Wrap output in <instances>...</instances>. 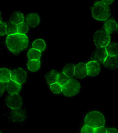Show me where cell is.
<instances>
[{"mask_svg":"<svg viewBox=\"0 0 118 133\" xmlns=\"http://www.w3.org/2000/svg\"><path fill=\"white\" fill-rule=\"evenodd\" d=\"M85 124L95 129L97 127L104 126L105 119L103 114L99 111H92L86 115L84 119Z\"/></svg>","mask_w":118,"mask_h":133,"instance_id":"cell-3","label":"cell"},{"mask_svg":"<svg viewBox=\"0 0 118 133\" xmlns=\"http://www.w3.org/2000/svg\"><path fill=\"white\" fill-rule=\"evenodd\" d=\"M106 131L108 133H117L118 132V131H117V130L115 128H108L106 129Z\"/></svg>","mask_w":118,"mask_h":133,"instance_id":"cell-32","label":"cell"},{"mask_svg":"<svg viewBox=\"0 0 118 133\" xmlns=\"http://www.w3.org/2000/svg\"><path fill=\"white\" fill-rule=\"evenodd\" d=\"M6 34L7 36L11 35H14L17 34V25L11 22L10 21H7L6 23Z\"/></svg>","mask_w":118,"mask_h":133,"instance_id":"cell-23","label":"cell"},{"mask_svg":"<svg viewBox=\"0 0 118 133\" xmlns=\"http://www.w3.org/2000/svg\"><path fill=\"white\" fill-rule=\"evenodd\" d=\"M63 72L69 78L73 77L74 76V65L72 63L67 64L63 70Z\"/></svg>","mask_w":118,"mask_h":133,"instance_id":"cell-24","label":"cell"},{"mask_svg":"<svg viewBox=\"0 0 118 133\" xmlns=\"http://www.w3.org/2000/svg\"><path fill=\"white\" fill-rule=\"evenodd\" d=\"M106 52L109 56H117L118 45L115 42H109V44L105 47Z\"/></svg>","mask_w":118,"mask_h":133,"instance_id":"cell-16","label":"cell"},{"mask_svg":"<svg viewBox=\"0 0 118 133\" xmlns=\"http://www.w3.org/2000/svg\"><path fill=\"white\" fill-rule=\"evenodd\" d=\"M17 33L25 35L28 31V26L25 22H22L17 25Z\"/></svg>","mask_w":118,"mask_h":133,"instance_id":"cell-25","label":"cell"},{"mask_svg":"<svg viewBox=\"0 0 118 133\" xmlns=\"http://www.w3.org/2000/svg\"><path fill=\"white\" fill-rule=\"evenodd\" d=\"M86 67L88 75L90 76H96L100 71V65L95 61H91L88 62L86 64Z\"/></svg>","mask_w":118,"mask_h":133,"instance_id":"cell-10","label":"cell"},{"mask_svg":"<svg viewBox=\"0 0 118 133\" xmlns=\"http://www.w3.org/2000/svg\"><path fill=\"white\" fill-rule=\"evenodd\" d=\"M58 74V72L54 70H52L47 72L45 75V78L47 84L51 85L57 82Z\"/></svg>","mask_w":118,"mask_h":133,"instance_id":"cell-17","label":"cell"},{"mask_svg":"<svg viewBox=\"0 0 118 133\" xmlns=\"http://www.w3.org/2000/svg\"><path fill=\"white\" fill-rule=\"evenodd\" d=\"M5 90V83H2L0 81V97H1L3 94Z\"/></svg>","mask_w":118,"mask_h":133,"instance_id":"cell-31","label":"cell"},{"mask_svg":"<svg viewBox=\"0 0 118 133\" xmlns=\"http://www.w3.org/2000/svg\"><path fill=\"white\" fill-rule=\"evenodd\" d=\"M6 45L10 51L18 55L28 46V38L26 35L16 34L7 36Z\"/></svg>","mask_w":118,"mask_h":133,"instance_id":"cell-1","label":"cell"},{"mask_svg":"<svg viewBox=\"0 0 118 133\" xmlns=\"http://www.w3.org/2000/svg\"><path fill=\"white\" fill-rule=\"evenodd\" d=\"M27 56H28L29 60H39L41 57V52L36 49L32 48L28 50V53H27Z\"/></svg>","mask_w":118,"mask_h":133,"instance_id":"cell-22","label":"cell"},{"mask_svg":"<svg viewBox=\"0 0 118 133\" xmlns=\"http://www.w3.org/2000/svg\"><path fill=\"white\" fill-rule=\"evenodd\" d=\"M40 17L37 14L31 13L27 16V25L31 28H35L40 23Z\"/></svg>","mask_w":118,"mask_h":133,"instance_id":"cell-15","label":"cell"},{"mask_svg":"<svg viewBox=\"0 0 118 133\" xmlns=\"http://www.w3.org/2000/svg\"><path fill=\"white\" fill-rule=\"evenodd\" d=\"M27 72L22 68H18L11 71V80L22 85L26 82Z\"/></svg>","mask_w":118,"mask_h":133,"instance_id":"cell-9","label":"cell"},{"mask_svg":"<svg viewBox=\"0 0 118 133\" xmlns=\"http://www.w3.org/2000/svg\"><path fill=\"white\" fill-rule=\"evenodd\" d=\"M32 48L36 49L40 52L44 51L46 48V42L42 39H37L32 43Z\"/></svg>","mask_w":118,"mask_h":133,"instance_id":"cell-21","label":"cell"},{"mask_svg":"<svg viewBox=\"0 0 118 133\" xmlns=\"http://www.w3.org/2000/svg\"><path fill=\"white\" fill-rule=\"evenodd\" d=\"M6 89L9 94H18L21 90L22 85L11 79L7 83Z\"/></svg>","mask_w":118,"mask_h":133,"instance_id":"cell-13","label":"cell"},{"mask_svg":"<svg viewBox=\"0 0 118 133\" xmlns=\"http://www.w3.org/2000/svg\"><path fill=\"white\" fill-rule=\"evenodd\" d=\"M9 118L14 123H21L26 119V110L21 108L12 109Z\"/></svg>","mask_w":118,"mask_h":133,"instance_id":"cell-6","label":"cell"},{"mask_svg":"<svg viewBox=\"0 0 118 133\" xmlns=\"http://www.w3.org/2000/svg\"><path fill=\"white\" fill-rule=\"evenodd\" d=\"M70 78L65 75L63 72L59 73L58 75V79H57V83L60 84L61 86L65 85L67 82L69 81Z\"/></svg>","mask_w":118,"mask_h":133,"instance_id":"cell-26","label":"cell"},{"mask_svg":"<svg viewBox=\"0 0 118 133\" xmlns=\"http://www.w3.org/2000/svg\"><path fill=\"white\" fill-rule=\"evenodd\" d=\"M94 131V129L91 127H90L88 125H85L82 127L81 129V132L82 133H93Z\"/></svg>","mask_w":118,"mask_h":133,"instance_id":"cell-28","label":"cell"},{"mask_svg":"<svg viewBox=\"0 0 118 133\" xmlns=\"http://www.w3.org/2000/svg\"><path fill=\"white\" fill-rule=\"evenodd\" d=\"M94 133H105L107 132L106 131V128L104 126L99 127L94 129Z\"/></svg>","mask_w":118,"mask_h":133,"instance_id":"cell-30","label":"cell"},{"mask_svg":"<svg viewBox=\"0 0 118 133\" xmlns=\"http://www.w3.org/2000/svg\"></svg>","mask_w":118,"mask_h":133,"instance_id":"cell-36","label":"cell"},{"mask_svg":"<svg viewBox=\"0 0 118 133\" xmlns=\"http://www.w3.org/2000/svg\"><path fill=\"white\" fill-rule=\"evenodd\" d=\"M5 103L11 109L21 108L22 105V99L18 94H10L5 99Z\"/></svg>","mask_w":118,"mask_h":133,"instance_id":"cell-7","label":"cell"},{"mask_svg":"<svg viewBox=\"0 0 118 133\" xmlns=\"http://www.w3.org/2000/svg\"><path fill=\"white\" fill-rule=\"evenodd\" d=\"M114 0H102V2H103L104 4L107 5H110L114 2Z\"/></svg>","mask_w":118,"mask_h":133,"instance_id":"cell-33","label":"cell"},{"mask_svg":"<svg viewBox=\"0 0 118 133\" xmlns=\"http://www.w3.org/2000/svg\"><path fill=\"white\" fill-rule=\"evenodd\" d=\"M103 29L109 34L115 32L117 30V24L113 18L107 19L103 26Z\"/></svg>","mask_w":118,"mask_h":133,"instance_id":"cell-14","label":"cell"},{"mask_svg":"<svg viewBox=\"0 0 118 133\" xmlns=\"http://www.w3.org/2000/svg\"><path fill=\"white\" fill-rule=\"evenodd\" d=\"M3 45H4L3 42L2 41H1V40H0V50H1L3 48Z\"/></svg>","mask_w":118,"mask_h":133,"instance_id":"cell-34","label":"cell"},{"mask_svg":"<svg viewBox=\"0 0 118 133\" xmlns=\"http://www.w3.org/2000/svg\"><path fill=\"white\" fill-rule=\"evenodd\" d=\"M6 34V23L0 22V36H3Z\"/></svg>","mask_w":118,"mask_h":133,"instance_id":"cell-29","label":"cell"},{"mask_svg":"<svg viewBox=\"0 0 118 133\" xmlns=\"http://www.w3.org/2000/svg\"><path fill=\"white\" fill-rule=\"evenodd\" d=\"M27 68L31 71L35 72L39 70L41 66V61L39 60H30L27 64Z\"/></svg>","mask_w":118,"mask_h":133,"instance_id":"cell-20","label":"cell"},{"mask_svg":"<svg viewBox=\"0 0 118 133\" xmlns=\"http://www.w3.org/2000/svg\"><path fill=\"white\" fill-rule=\"evenodd\" d=\"M24 19V16L21 12L18 11H16L11 14L10 21L16 25H18L19 23L23 22Z\"/></svg>","mask_w":118,"mask_h":133,"instance_id":"cell-18","label":"cell"},{"mask_svg":"<svg viewBox=\"0 0 118 133\" xmlns=\"http://www.w3.org/2000/svg\"><path fill=\"white\" fill-rule=\"evenodd\" d=\"M11 79V71L6 68L0 69V81L7 83Z\"/></svg>","mask_w":118,"mask_h":133,"instance_id":"cell-19","label":"cell"},{"mask_svg":"<svg viewBox=\"0 0 118 133\" xmlns=\"http://www.w3.org/2000/svg\"><path fill=\"white\" fill-rule=\"evenodd\" d=\"M118 56H109L106 57L103 62V65L107 69L114 70L118 67Z\"/></svg>","mask_w":118,"mask_h":133,"instance_id":"cell-12","label":"cell"},{"mask_svg":"<svg viewBox=\"0 0 118 133\" xmlns=\"http://www.w3.org/2000/svg\"><path fill=\"white\" fill-rule=\"evenodd\" d=\"M91 10L93 18L98 21L107 20L110 16L109 6L102 1H98L94 3L91 7Z\"/></svg>","mask_w":118,"mask_h":133,"instance_id":"cell-2","label":"cell"},{"mask_svg":"<svg viewBox=\"0 0 118 133\" xmlns=\"http://www.w3.org/2000/svg\"><path fill=\"white\" fill-rule=\"evenodd\" d=\"M50 89L55 94H59L62 92V86L56 82V83L50 85Z\"/></svg>","mask_w":118,"mask_h":133,"instance_id":"cell-27","label":"cell"},{"mask_svg":"<svg viewBox=\"0 0 118 133\" xmlns=\"http://www.w3.org/2000/svg\"><path fill=\"white\" fill-rule=\"evenodd\" d=\"M93 38L97 47H105L110 42V34L104 30H98L94 34Z\"/></svg>","mask_w":118,"mask_h":133,"instance_id":"cell-5","label":"cell"},{"mask_svg":"<svg viewBox=\"0 0 118 133\" xmlns=\"http://www.w3.org/2000/svg\"><path fill=\"white\" fill-rule=\"evenodd\" d=\"M2 20V17H1V12H0V22Z\"/></svg>","mask_w":118,"mask_h":133,"instance_id":"cell-35","label":"cell"},{"mask_svg":"<svg viewBox=\"0 0 118 133\" xmlns=\"http://www.w3.org/2000/svg\"><path fill=\"white\" fill-rule=\"evenodd\" d=\"M79 83L74 79H70L65 85L62 86V92L68 97H72L77 95L80 91Z\"/></svg>","mask_w":118,"mask_h":133,"instance_id":"cell-4","label":"cell"},{"mask_svg":"<svg viewBox=\"0 0 118 133\" xmlns=\"http://www.w3.org/2000/svg\"><path fill=\"white\" fill-rule=\"evenodd\" d=\"M87 75L88 72L86 70V64L80 62L76 66H74V76L80 79H83Z\"/></svg>","mask_w":118,"mask_h":133,"instance_id":"cell-11","label":"cell"},{"mask_svg":"<svg viewBox=\"0 0 118 133\" xmlns=\"http://www.w3.org/2000/svg\"><path fill=\"white\" fill-rule=\"evenodd\" d=\"M108 54L106 52L105 47H97L92 55V61L97 62L99 65L103 64Z\"/></svg>","mask_w":118,"mask_h":133,"instance_id":"cell-8","label":"cell"}]
</instances>
